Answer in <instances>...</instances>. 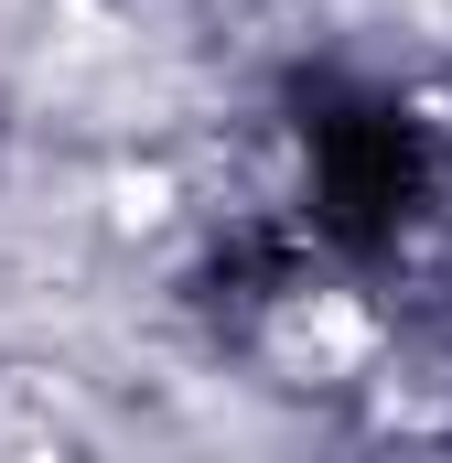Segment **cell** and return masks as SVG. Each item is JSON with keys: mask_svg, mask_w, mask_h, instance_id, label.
<instances>
[{"mask_svg": "<svg viewBox=\"0 0 452 463\" xmlns=\"http://www.w3.org/2000/svg\"><path fill=\"white\" fill-rule=\"evenodd\" d=\"M410 194H420V129L399 109H355L313 129V216L334 237H355V248L399 237Z\"/></svg>", "mask_w": 452, "mask_h": 463, "instance_id": "1", "label": "cell"}]
</instances>
